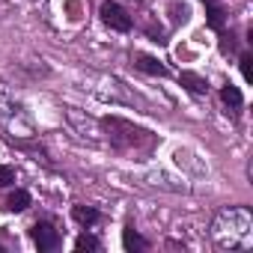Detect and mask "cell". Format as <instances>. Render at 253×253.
I'll list each match as a JSON object with an SVG mask.
<instances>
[{
  "mask_svg": "<svg viewBox=\"0 0 253 253\" xmlns=\"http://www.w3.org/2000/svg\"><path fill=\"white\" fill-rule=\"evenodd\" d=\"M214 238L223 247H244L250 241V214L244 209H226L214 220Z\"/></svg>",
  "mask_w": 253,
  "mask_h": 253,
  "instance_id": "1",
  "label": "cell"
},
{
  "mask_svg": "<svg viewBox=\"0 0 253 253\" xmlns=\"http://www.w3.org/2000/svg\"><path fill=\"white\" fill-rule=\"evenodd\" d=\"M104 128H110V143L116 149H131V146H140V143H149V131L143 128H134L131 122H125V119H104Z\"/></svg>",
  "mask_w": 253,
  "mask_h": 253,
  "instance_id": "2",
  "label": "cell"
},
{
  "mask_svg": "<svg viewBox=\"0 0 253 253\" xmlns=\"http://www.w3.org/2000/svg\"><path fill=\"white\" fill-rule=\"evenodd\" d=\"M98 12H101V21H104L110 30H116V33H128V30H131V24H134V21H131V15L125 12L119 3H113V0H104Z\"/></svg>",
  "mask_w": 253,
  "mask_h": 253,
  "instance_id": "3",
  "label": "cell"
},
{
  "mask_svg": "<svg viewBox=\"0 0 253 253\" xmlns=\"http://www.w3.org/2000/svg\"><path fill=\"white\" fill-rule=\"evenodd\" d=\"M30 235H33V241H36L39 250H57V247H60V232H57L54 223H48V220H39V223L30 229Z\"/></svg>",
  "mask_w": 253,
  "mask_h": 253,
  "instance_id": "4",
  "label": "cell"
},
{
  "mask_svg": "<svg viewBox=\"0 0 253 253\" xmlns=\"http://www.w3.org/2000/svg\"><path fill=\"white\" fill-rule=\"evenodd\" d=\"M122 247L128 250V253H140V250H146L149 244H146V238H143V235H140L131 223H128V226L122 229Z\"/></svg>",
  "mask_w": 253,
  "mask_h": 253,
  "instance_id": "5",
  "label": "cell"
},
{
  "mask_svg": "<svg viewBox=\"0 0 253 253\" xmlns=\"http://www.w3.org/2000/svg\"><path fill=\"white\" fill-rule=\"evenodd\" d=\"M134 66H137L140 72H146V75H158V78H167V75H170L167 66H161L155 57H146V54H137V57H134Z\"/></svg>",
  "mask_w": 253,
  "mask_h": 253,
  "instance_id": "6",
  "label": "cell"
},
{
  "mask_svg": "<svg viewBox=\"0 0 253 253\" xmlns=\"http://www.w3.org/2000/svg\"><path fill=\"white\" fill-rule=\"evenodd\" d=\"M72 217L81 223V226H92V223H98V209H92V206H75L72 209Z\"/></svg>",
  "mask_w": 253,
  "mask_h": 253,
  "instance_id": "7",
  "label": "cell"
},
{
  "mask_svg": "<svg viewBox=\"0 0 253 253\" xmlns=\"http://www.w3.org/2000/svg\"><path fill=\"white\" fill-rule=\"evenodd\" d=\"M206 15H209V18H206V24H209L211 30H217V33H220V30H223V24H226L223 9H220L217 3H206Z\"/></svg>",
  "mask_w": 253,
  "mask_h": 253,
  "instance_id": "8",
  "label": "cell"
},
{
  "mask_svg": "<svg viewBox=\"0 0 253 253\" xmlns=\"http://www.w3.org/2000/svg\"><path fill=\"white\" fill-rule=\"evenodd\" d=\"M179 81H182L191 92H197V95H200V92H209L206 78H200V75H194V72H182V75H179Z\"/></svg>",
  "mask_w": 253,
  "mask_h": 253,
  "instance_id": "9",
  "label": "cell"
},
{
  "mask_svg": "<svg viewBox=\"0 0 253 253\" xmlns=\"http://www.w3.org/2000/svg\"><path fill=\"white\" fill-rule=\"evenodd\" d=\"M27 206H30V194H27L24 188L12 191V194H9V200H6V209H9V211H24Z\"/></svg>",
  "mask_w": 253,
  "mask_h": 253,
  "instance_id": "10",
  "label": "cell"
},
{
  "mask_svg": "<svg viewBox=\"0 0 253 253\" xmlns=\"http://www.w3.org/2000/svg\"><path fill=\"white\" fill-rule=\"evenodd\" d=\"M220 98H223V104L226 107H241V92H238V86H232V84H226L223 89H220Z\"/></svg>",
  "mask_w": 253,
  "mask_h": 253,
  "instance_id": "11",
  "label": "cell"
},
{
  "mask_svg": "<svg viewBox=\"0 0 253 253\" xmlns=\"http://www.w3.org/2000/svg\"><path fill=\"white\" fill-rule=\"evenodd\" d=\"M75 250H101V241H98L95 235L84 232V235H78V238H75Z\"/></svg>",
  "mask_w": 253,
  "mask_h": 253,
  "instance_id": "12",
  "label": "cell"
},
{
  "mask_svg": "<svg viewBox=\"0 0 253 253\" xmlns=\"http://www.w3.org/2000/svg\"><path fill=\"white\" fill-rule=\"evenodd\" d=\"M15 182V170L9 164H0V188H9Z\"/></svg>",
  "mask_w": 253,
  "mask_h": 253,
  "instance_id": "13",
  "label": "cell"
},
{
  "mask_svg": "<svg viewBox=\"0 0 253 253\" xmlns=\"http://www.w3.org/2000/svg\"><path fill=\"white\" fill-rule=\"evenodd\" d=\"M170 12H173V21H176V24H185V21H188V15H191L185 3H173V6H170Z\"/></svg>",
  "mask_w": 253,
  "mask_h": 253,
  "instance_id": "14",
  "label": "cell"
},
{
  "mask_svg": "<svg viewBox=\"0 0 253 253\" xmlns=\"http://www.w3.org/2000/svg\"><path fill=\"white\" fill-rule=\"evenodd\" d=\"M238 63H241V75H244V81H250V63H253V57H250V54H244Z\"/></svg>",
  "mask_w": 253,
  "mask_h": 253,
  "instance_id": "15",
  "label": "cell"
}]
</instances>
